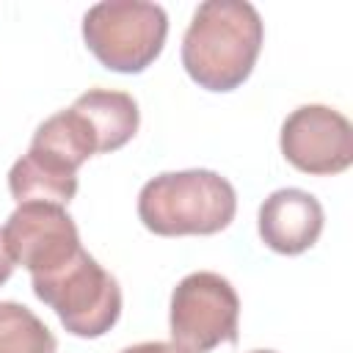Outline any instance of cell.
<instances>
[{"label": "cell", "mask_w": 353, "mask_h": 353, "mask_svg": "<svg viewBox=\"0 0 353 353\" xmlns=\"http://www.w3.org/2000/svg\"><path fill=\"white\" fill-rule=\"evenodd\" d=\"M237 196L226 176L210 168L165 171L138 196L141 223L160 237L215 234L232 223Z\"/></svg>", "instance_id": "2"}, {"label": "cell", "mask_w": 353, "mask_h": 353, "mask_svg": "<svg viewBox=\"0 0 353 353\" xmlns=\"http://www.w3.org/2000/svg\"><path fill=\"white\" fill-rule=\"evenodd\" d=\"M119 353H179L171 342H138V345H130Z\"/></svg>", "instance_id": "13"}, {"label": "cell", "mask_w": 353, "mask_h": 353, "mask_svg": "<svg viewBox=\"0 0 353 353\" xmlns=\"http://www.w3.org/2000/svg\"><path fill=\"white\" fill-rule=\"evenodd\" d=\"M240 298L229 279L212 270L185 276L171 292V345L179 353H210L237 342Z\"/></svg>", "instance_id": "5"}, {"label": "cell", "mask_w": 353, "mask_h": 353, "mask_svg": "<svg viewBox=\"0 0 353 353\" xmlns=\"http://www.w3.org/2000/svg\"><path fill=\"white\" fill-rule=\"evenodd\" d=\"M265 39L259 11L245 0H207L193 11L182 39V66L207 91H234L259 58Z\"/></svg>", "instance_id": "1"}, {"label": "cell", "mask_w": 353, "mask_h": 353, "mask_svg": "<svg viewBox=\"0 0 353 353\" xmlns=\"http://www.w3.org/2000/svg\"><path fill=\"white\" fill-rule=\"evenodd\" d=\"M11 273H14V259H11V254H8V248H6V240H3V229H0V287L11 279Z\"/></svg>", "instance_id": "14"}, {"label": "cell", "mask_w": 353, "mask_h": 353, "mask_svg": "<svg viewBox=\"0 0 353 353\" xmlns=\"http://www.w3.org/2000/svg\"><path fill=\"white\" fill-rule=\"evenodd\" d=\"M30 281L36 298L44 301L74 336L97 339L108 334L121 314L119 281L83 248L61 270Z\"/></svg>", "instance_id": "4"}, {"label": "cell", "mask_w": 353, "mask_h": 353, "mask_svg": "<svg viewBox=\"0 0 353 353\" xmlns=\"http://www.w3.org/2000/svg\"><path fill=\"white\" fill-rule=\"evenodd\" d=\"M281 154L303 174H339L353 163V127L328 105H301L281 124Z\"/></svg>", "instance_id": "7"}, {"label": "cell", "mask_w": 353, "mask_h": 353, "mask_svg": "<svg viewBox=\"0 0 353 353\" xmlns=\"http://www.w3.org/2000/svg\"><path fill=\"white\" fill-rule=\"evenodd\" d=\"M33 149L61 160L63 165H69L72 171H77L91 154H97V138L91 124L85 121L83 113H77L74 108L58 110L50 119H44L30 141Z\"/></svg>", "instance_id": "11"}, {"label": "cell", "mask_w": 353, "mask_h": 353, "mask_svg": "<svg viewBox=\"0 0 353 353\" xmlns=\"http://www.w3.org/2000/svg\"><path fill=\"white\" fill-rule=\"evenodd\" d=\"M168 36L163 6L146 0L97 3L83 17V39L94 58L121 74H138L160 55Z\"/></svg>", "instance_id": "3"}, {"label": "cell", "mask_w": 353, "mask_h": 353, "mask_svg": "<svg viewBox=\"0 0 353 353\" xmlns=\"http://www.w3.org/2000/svg\"><path fill=\"white\" fill-rule=\"evenodd\" d=\"M323 232L320 201L301 188H281L270 193L259 207L262 243L284 256L309 251Z\"/></svg>", "instance_id": "8"}, {"label": "cell", "mask_w": 353, "mask_h": 353, "mask_svg": "<svg viewBox=\"0 0 353 353\" xmlns=\"http://www.w3.org/2000/svg\"><path fill=\"white\" fill-rule=\"evenodd\" d=\"M8 190H11L17 204L44 201V204L66 207L77 193V171H72L61 160L30 146L11 165Z\"/></svg>", "instance_id": "9"}, {"label": "cell", "mask_w": 353, "mask_h": 353, "mask_svg": "<svg viewBox=\"0 0 353 353\" xmlns=\"http://www.w3.org/2000/svg\"><path fill=\"white\" fill-rule=\"evenodd\" d=\"M251 353H276V350H251Z\"/></svg>", "instance_id": "15"}, {"label": "cell", "mask_w": 353, "mask_h": 353, "mask_svg": "<svg viewBox=\"0 0 353 353\" xmlns=\"http://www.w3.org/2000/svg\"><path fill=\"white\" fill-rule=\"evenodd\" d=\"M6 248L14 265L28 268L30 279L50 276L80 251V234L72 215L58 204H19L3 226Z\"/></svg>", "instance_id": "6"}, {"label": "cell", "mask_w": 353, "mask_h": 353, "mask_svg": "<svg viewBox=\"0 0 353 353\" xmlns=\"http://www.w3.org/2000/svg\"><path fill=\"white\" fill-rule=\"evenodd\" d=\"M52 331L22 303L0 301V353H55Z\"/></svg>", "instance_id": "12"}, {"label": "cell", "mask_w": 353, "mask_h": 353, "mask_svg": "<svg viewBox=\"0 0 353 353\" xmlns=\"http://www.w3.org/2000/svg\"><path fill=\"white\" fill-rule=\"evenodd\" d=\"M77 113L85 116V121L94 130L97 138V154H108L121 149L141 124L138 102L127 91H110V88H88L80 94L72 105Z\"/></svg>", "instance_id": "10"}]
</instances>
